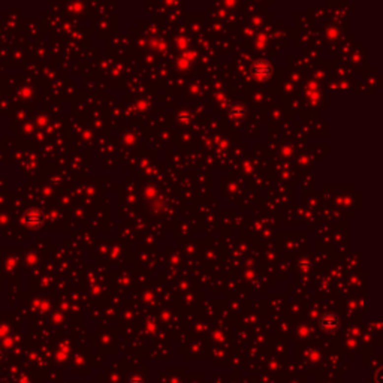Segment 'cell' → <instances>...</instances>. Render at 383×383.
I'll return each mask as SVG.
<instances>
[{
  "instance_id": "cell-5",
  "label": "cell",
  "mask_w": 383,
  "mask_h": 383,
  "mask_svg": "<svg viewBox=\"0 0 383 383\" xmlns=\"http://www.w3.org/2000/svg\"><path fill=\"white\" fill-rule=\"evenodd\" d=\"M0 358H2V353H0Z\"/></svg>"
},
{
  "instance_id": "cell-3",
  "label": "cell",
  "mask_w": 383,
  "mask_h": 383,
  "mask_svg": "<svg viewBox=\"0 0 383 383\" xmlns=\"http://www.w3.org/2000/svg\"><path fill=\"white\" fill-rule=\"evenodd\" d=\"M319 325L323 331L326 332H334L338 329L340 323H338V318L335 315H325L320 320H319Z\"/></svg>"
},
{
  "instance_id": "cell-1",
  "label": "cell",
  "mask_w": 383,
  "mask_h": 383,
  "mask_svg": "<svg viewBox=\"0 0 383 383\" xmlns=\"http://www.w3.org/2000/svg\"><path fill=\"white\" fill-rule=\"evenodd\" d=\"M273 73V64L268 60H256L252 64V75L259 81H265Z\"/></svg>"
},
{
  "instance_id": "cell-4",
  "label": "cell",
  "mask_w": 383,
  "mask_h": 383,
  "mask_svg": "<svg viewBox=\"0 0 383 383\" xmlns=\"http://www.w3.org/2000/svg\"><path fill=\"white\" fill-rule=\"evenodd\" d=\"M229 116L237 122H243L247 117V108L241 103H235L229 108Z\"/></svg>"
},
{
  "instance_id": "cell-2",
  "label": "cell",
  "mask_w": 383,
  "mask_h": 383,
  "mask_svg": "<svg viewBox=\"0 0 383 383\" xmlns=\"http://www.w3.org/2000/svg\"><path fill=\"white\" fill-rule=\"evenodd\" d=\"M23 220H24V224H26V226L36 229V227H39V226L44 223V214H42V211H39V210L32 208V210H27V211L24 213Z\"/></svg>"
}]
</instances>
